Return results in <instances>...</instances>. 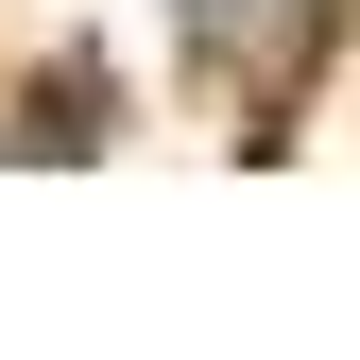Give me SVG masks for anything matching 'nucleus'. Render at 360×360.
I'll return each instance as SVG.
<instances>
[{
  "instance_id": "1",
  "label": "nucleus",
  "mask_w": 360,
  "mask_h": 360,
  "mask_svg": "<svg viewBox=\"0 0 360 360\" xmlns=\"http://www.w3.org/2000/svg\"><path fill=\"white\" fill-rule=\"evenodd\" d=\"M189 18H206V34H257V18H275V0H189Z\"/></svg>"
}]
</instances>
